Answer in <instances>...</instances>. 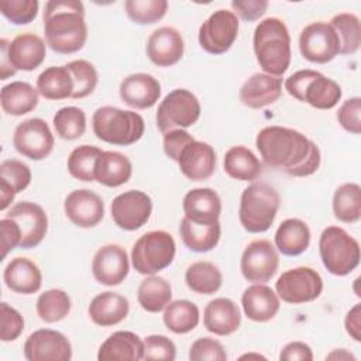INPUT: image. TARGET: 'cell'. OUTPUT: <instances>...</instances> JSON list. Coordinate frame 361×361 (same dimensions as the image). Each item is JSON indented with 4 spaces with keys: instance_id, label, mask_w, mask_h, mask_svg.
<instances>
[{
    "instance_id": "obj_31",
    "label": "cell",
    "mask_w": 361,
    "mask_h": 361,
    "mask_svg": "<svg viewBox=\"0 0 361 361\" xmlns=\"http://www.w3.org/2000/svg\"><path fill=\"white\" fill-rule=\"evenodd\" d=\"M31 183V169L18 159H4L0 164V210H6L16 195Z\"/></svg>"
},
{
    "instance_id": "obj_49",
    "label": "cell",
    "mask_w": 361,
    "mask_h": 361,
    "mask_svg": "<svg viewBox=\"0 0 361 361\" xmlns=\"http://www.w3.org/2000/svg\"><path fill=\"white\" fill-rule=\"evenodd\" d=\"M24 330V319L21 313L6 302L0 303V340L14 341Z\"/></svg>"
},
{
    "instance_id": "obj_15",
    "label": "cell",
    "mask_w": 361,
    "mask_h": 361,
    "mask_svg": "<svg viewBox=\"0 0 361 361\" xmlns=\"http://www.w3.org/2000/svg\"><path fill=\"white\" fill-rule=\"evenodd\" d=\"M110 213L117 227L126 231H135L149 220L152 200L145 192L131 189L113 199Z\"/></svg>"
},
{
    "instance_id": "obj_21",
    "label": "cell",
    "mask_w": 361,
    "mask_h": 361,
    "mask_svg": "<svg viewBox=\"0 0 361 361\" xmlns=\"http://www.w3.org/2000/svg\"><path fill=\"white\" fill-rule=\"evenodd\" d=\"M183 38L173 27H159L154 30L147 39V56L159 68H168L178 63L183 56Z\"/></svg>"
},
{
    "instance_id": "obj_50",
    "label": "cell",
    "mask_w": 361,
    "mask_h": 361,
    "mask_svg": "<svg viewBox=\"0 0 361 361\" xmlns=\"http://www.w3.org/2000/svg\"><path fill=\"white\" fill-rule=\"evenodd\" d=\"M176 358L175 343L162 334H151L144 340L142 360L173 361Z\"/></svg>"
},
{
    "instance_id": "obj_25",
    "label": "cell",
    "mask_w": 361,
    "mask_h": 361,
    "mask_svg": "<svg viewBox=\"0 0 361 361\" xmlns=\"http://www.w3.org/2000/svg\"><path fill=\"white\" fill-rule=\"evenodd\" d=\"M241 306L244 314L258 323L269 322L276 316L281 300L276 292L265 283H252L241 295Z\"/></svg>"
},
{
    "instance_id": "obj_19",
    "label": "cell",
    "mask_w": 361,
    "mask_h": 361,
    "mask_svg": "<svg viewBox=\"0 0 361 361\" xmlns=\"http://www.w3.org/2000/svg\"><path fill=\"white\" fill-rule=\"evenodd\" d=\"M66 217L80 228L97 226L104 216L103 199L90 189L72 190L63 202Z\"/></svg>"
},
{
    "instance_id": "obj_34",
    "label": "cell",
    "mask_w": 361,
    "mask_h": 361,
    "mask_svg": "<svg viewBox=\"0 0 361 361\" xmlns=\"http://www.w3.org/2000/svg\"><path fill=\"white\" fill-rule=\"evenodd\" d=\"M310 244L309 226L300 219L283 220L275 233V247L288 257L303 254Z\"/></svg>"
},
{
    "instance_id": "obj_2",
    "label": "cell",
    "mask_w": 361,
    "mask_h": 361,
    "mask_svg": "<svg viewBox=\"0 0 361 361\" xmlns=\"http://www.w3.org/2000/svg\"><path fill=\"white\" fill-rule=\"evenodd\" d=\"M47 45L56 54L80 51L87 39L85 6L79 0H49L44 7Z\"/></svg>"
},
{
    "instance_id": "obj_59",
    "label": "cell",
    "mask_w": 361,
    "mask_h": 361,
    "mask_svg": "<svg viewBox=\"0 0 361 361\" xmlns=\"http://www.w3.org/2000/svg\"><path fill=\"white\" fill-rule=\"evenodd\" d=\"M326 360H338V361H355V355L348 353L345 348H337V350H333L330 354L326 355Z\"/></svg>"
},
{
    "instance_id": "obj_37",
    "label": "cell",
    "mask_w": 361,
    "mask_h": 361,
    "mask_svg": "<svg viewBox=\"0 0 361 361\" xmlns=\"http://www.w3.org/2000/svg\"><path fill=\"white\" fill-rule=\"evenodd\" d=\"M75 83L66 65L49 66L37 78V90L47 100H63L72 97Z\"/></svg>"
},
{
    "instance_id": "obj_17",
    "label": "cell",
    "mask_w": 361,
    "mask_h": 361,
    "mask_svg": "<svg viewBox=\"0 0 361 361\" xmlns=\"http://www.w3.org/2000/svg\"><path fill=\"white\" fill-rule=\"evenodd\" d=\"M8 219H13L21 231L20 248L30 250L41 244L48 230V217L45 210L34 202H18L7 212Z\"/></svg>"
},
{
    "instance_id": "obj_45",
    "label": "cell",
    "mask_w": 361,
    "mask_h": 361,
    "mask_svg": "<svg viewBox=\"0 0 361 361\" xmlns=\"http://www.w3.org/2000/svg\"><path fill=\"white\" fill-rule=\"evenodd\" d=\"M52 124L58 137L73 141L80 138L86 131V114L76 106H66L55 113Z\"/></svg>"
},
{
    "instance_id": "obj_53",
    "label": "cell",
    "mask_w": 361,
    "mask_h": 361,
    "mask_svg": "<svg viewBox=\"0 0 361 361\" xmlns=\"http://www.w3.org/2000/svg\"><path fill=\"white\" fill-rule=\"evenodd\" d=\"M193 140L195 138L183 128L171 130L164 134V152L169 159L176 162L183 147Z\"/></svg>"
},
{
    "instance_id": "obj_57",
    "label": "cell",
    "mask_w": 361,
    "mask_h": 361,
    "mask_svg": "<svg viewBox=\"0 0 361 361\" xmlns=\"http://www.w3.org/2000/svg\"><path fill=\"white\" fill-rule=\"evenodd\" d=\"M344 326L354 341H361V303L354 305L345 314Z\"/></svg>"
},
{
    "instance_id": "obj_5",
    "label": "cell",
    "mask_w": 361,
    "mask_h": 361,
    "mask_svg": "<svg viewBox=\"0 0 361 361\" xmlns=\"http://www.w3.org/2000/svg\"><path fill=\"white\" fill-rule=\"evenodd\" d=\"M92 127L99 140L121 147L140 141L145 131L144 118L138 113L113 106L99 107L93 113Z\"/></svg>"
},
{
    "instance_id": "obj_30",
    "label": "cell",
    "mask_w": 361,
    "mask_h": 361,
    "mask_svg": "<svg viewBox=\"0 0 361 361\" xmlns=\"http://www.w3.org/2000/svg\"><path fill=\"white\" fill-rule=\"evenodd\" d=\"M128 312V299L110 290L96 295L87 307L92 322L102 327H110L121 323L127 317Z\"/></svg>"
},
{
    "instance_id": "obj_18",
    "label": "cell",
    "mask_w": 361,
    "mask_h": 361,
    "mask_svg": "<svg viewBox=\"0 0 361 361\" xmlns=\"http://www.w3.org/2000/svg\"><path fill=\"white\" fill-rule=\"evenodd\" d=\"M130 261L127 251L118 244L100 247L92 259V274L94 279L106 286H117L127 278Z\"/></svg>"
},
{
    "instance_id": "obj_47",
    "label": "cell",
    "mask_w": 361,
    "mask_h": 361,
    "mask_svg": "<svg viewBox=\"0 0 361 361\" xmlns=\"http://www.w3.org/2000/svg\"><path fill=\"white\" fill-rule=\"evenodd\" d=\"M66 68L75 83L72 99H83L92 94L99 82V75L93 63L86 59H75L68 62Z\"/></svg>"
},
{
    "instance_id": "obj_10",
    "label": "cell",
    "mask_w": 361,
    "mask_h": 361,
    "mask_svg": "<svg viewBox=\"0 0 361 361\" xmlns=\"http://www.w3.org/2000/svg\"><path fill=\"white\" fill-rule=\"evenodd\" d=\"M275 292L279 299L290 305L313 302L323 292V279L310 267L290 268L275 282Z\"/></svg>"
},
{
    "instance_id": "obj_33",
    "label": "cell",
    "mask_w": 361,
    "mask_h": 361,
    "mask_svg": "<svg viewBox=\"0 0 361 361\" xmlns=\"http://www.w3.org/2000/svg\"><path fill=\"white\" fill-rule=\"evenodd\" d=\"M179 234L183 244L193 252L212 251L220 241L221 227L220 221L214 223H197L188 217H182L179 226Z\"/></svg>"
},
{
    "instance_id": "obj_42",
    "label": "cell",
    "mask_w": 361,
    "mask_h": 361,
    "mask_svg": "<svg viewBox=\"0 0 361 361\" xmlns=\"http://www.w3.org/2000/svg\"><path fill=\"white\" fill-rule=\"evenodd\" d=\"M340 41V55H353L361 45V23L353 13H338L329 23Z\"/></svg>"
},
{
    "instance_id": "obj_58",
    "label": "cell",
    "mask_w": 361,
    "mask_h": 361,
    "mask_svg": "<svg viewBox=\"0 0 361 361\" xmlns=\"http://www.w3.org/2000/svg\"><path fill=\"white\" fill-rule=\"evenodd\" d=\"M0 49H1V56H0V72H1V80H6L11 76L16 75V69L11 68L8 58H7V52H6V42L4 38L0 39Z\"/></svg>"
},
{
    "instance_id": "obj_44",
    "label": "cell",
    "mask_w": 361,
    "mask_h": 361,
    "mask_svg": "<svg viewBox=\"0 0 361 361\" xmlns=\"http://www.w3.org/2000/svg\"><path fill=\"white\" fill-rule=\"evenodd\" d=\"M72 302L62 289H48L37 299V314L45 323H56L68 316Z\"/></svg>"
},
{
    "instance_id": "obj_7",
    "label": "cell",
    "mask_w": 361,
    "mask_h": 361,
    "mask_svg": "<svg viewBox=\"0 0 361 361\" xmlns=\"http://www.w3.org/2000/svg\"><path fill=\"white\" fill-rule=\"evenodd\" d=\"M319 252L324 268L336 276H345L360 265V243L338 226L322 231Z\"/></svg>"
},
{
    "instance_id": "obj_51",
    "label": "cell",
    "mask_w": 361,
    "mask_h": 361,
    "mask_svg": "<svg viewBox=\"0 0 361 361\" xmlns=\"http://www.w3.org/2000/svg\"><path fill=\"white\" fill-rule=\"evenodd\" d=\"M189 360L192 361H226L227 354L223 344L210 337H202L192 343L189 348Z\"/></svg>"
},
{
    "instance_id": "obj_14",
    "label": "cell",
    "mask_w": 361,
    "mask_h": 361,
    "mask_svg": "<svg viewBox=\"0 0 361 361\" xmlns=\"http://www.w3.org/2000/svg\"><path fill=\"white\" fill-rule=\"evenodd\" d=\"M279 255L268 240H254L243 251L240 271L251 283H265L278 271Z\"/></svg>"
},
{
    "instance_id": "obj_41",
    "label": "cell",
    "mask_w": 361,
    "mask_h": 361,
    "mask_svg": "<svg viewBox=\"0 0 361 361\" xmlns=\"http://www.w3.org/2000/svg\"><path fill=\"white\" fill-rule=\"evenodd\" d=\"M334 217L343 223H357L361 219V186L355 182L340 185L333 195Z\"/></svg>"
},
{
    "instance_id": "obj_23",
    "label": "cell",
    "mask_w": 361,
    "mask_h": 361,
    "mask_svg": "<svg viewBox=\"0 0 361 361\" xmlns=\"http://www.w3.org/2000/svg\"><path fill=\"white\" fill-rule=\"evenodd\" d=\"M121 100L138 110L157 104L161 96V83L149 73H133L124 78L118 87Z\"/></svg>"
},
{
    "instance_id": "obj_4",
    "label": "cell",
    "mask_w": 361,
    "mask_h": 361,
    "mask_svg": "<svg viewBox=\"0 0 361 361\" xmlns=\"http://www.w3.org/2000/svg\"><path fill=\"white\" fill-rule=\"evenodd\" d=\"M281 197L275 188L268 183L254 182L248 185L240 197L238 219L248 233H265L275 221Z\"/></svg>"
},
{
    "instance_id": "obj_52",
    "label": "cell",
    "mask_w": 361,
    "mask_h": 361,
    "mask_svg": "<svg viewBox=\"0 0 361 361\" xmlns=\"http://www.w3.org/2000/svg\"><path fill=\"white\" fill-rule=\"evenodd\" d=\"M361 99L351 97L338 107L337 121L348 133L358 135L361 133Z\"/></svg>"
},
{
    "instance_id": "obj_24",
    "label": "cell",
    "mask_w": 361,
    "mask_h": 361,
    "mask_svg": "<svg viewBox=\"0 0 361 361\" xmlns=\"http://www.w3.org/2000/svg\"><path fill=\"white\" fill-rule=\"evenodd\" d=\"M282 94V79L264 72L251 75L240 89V102L248 109H262L275 103Z\"/></svg>"
},
{
    "instance_id": "obj_35",
    "label": "cell",
    "mask_w": 361,
    "mask_h": 361,
    "mask_svg": "<svg viewBox=\"0 0 361 361\" xmlns=\"http://www.w3.org/2000/svg\"><path fill=\"white\" fill-rule=\"evenodd\" d=\"M38 90L28 82H11L1 87V109L8 116H24L38 106Z\"/></svg>"
},
{
    "instance_id": "obj_38",
    "label": "cell",
    "mask_w": 361,
    "mask_h": 361,
    "mask_svg": "<svg viewBox=\"0 0 361 361\" xmlns=\"http://www.w3.org/2000/svg\"><path fill=\"white\" fill-rule=\"evenodd\" d=\"M185 282L199 295H213L223 285V275L217 265L209 261H196L186 268Z\"/></svg>"
},
{
    "instance_id": "obj_26",
    "label": "cell",
    "mask_w": 361,
    "mask_h": 361,
    "mask_svg": "<svg viewBox=\"0 0 361 361\" xmlns=\"http://www.w3.org/2000/svg\"><path fill=\"white\" fill-rule=\"evenodd\" d=\"M203 324L207 331L216 336H230L241 324V312L231 299L216 298L204 307Z\"/></svg>"
},
{
    "instance_id": "obj_1",
    "label": "cell",
    "mask_w": 361,
    "mask_h": 361,
    "mask_svg": "<svg viewBox=\"0 0 361 361\" xmlns=\"http://www.w3.org/2000/svg\"><path fill=\"white\" fill-rule=\"evenodd\" d=\"M262 162L274 169L296 178L313 175L322 162L319 147L298 130L269 126L255 138Z\"/></svg>"
},
{
    "instance_id": "obj_27",
    "label": "cell",
    "mask_w": 361,
    "mask_h": 361,
    "mask_svg": "<svg viewBox=\"0 0 361 361\" xmlns=\"http://www.w3.org/2000/svg\"><path fill=\"white\" fill-rule=\"evenodd\" d=\"M144 357V340L133 331L118 330L99 347V361H140Z\"/></svg>"
},
{
    "instance_id": "obj_28",
    "label": "cell",
    "mask_w": 361,
    "mask_h": 361,
    "mask_svg": "<svg viewBox=\"0 0 361 361\" xmlns=\"http://www.w3.org/2000/svg\"><path fill=\"white\" fill-rule=\"evenodd\" d=\"M6 286L21 295H32L41 289L42 274L38 265L25 257L13 258L4 268Z\"/></svg>"
},
{
    "instance_id": "obj_20",
    "label": "cell",
    "mask_w": 361,
    "mask_h": 361,
    "mask_svg": "<svg viewBox=\"0 0 361 361\" xmlns=\"http://www.w3.org/2000/svg\"><path fill=\"white\" fill-rule=\"evenodd\" d=\"M6 42V52L13 69L31 72L42 65L47 56V45L41 37L32 32L18 34Z\"/></svg>"
},
{
    "instance_id": "obj_54",
    "label": "cell",
    "mask_w": 361,
    "mask_h": 361,
    "mask_svg": "<svg viewBox=\"0 0 361 361\" xmlns=\"http://www.w3.org/2000/svg\"><path fill=\"white\" fill-rule=\"evenodd\" d=\"M0 235H1V259L7 257V254L14 250L16 247H20L21 243V231L18 224L8 217H4L0 220Z\"/></svg>"
},
{
    "instance_id": "obj_13",
    "label": "cell",
    "mask_w": 361,
    "mask_h": 361,
    "mask_svg": "<svg viewBox=\"0 0 361 361\" xmlns=\"http://www.w3.org/2000/svg\"><path fill=\"white\" fill-rule=\"evenodd\" d=\"M54 134L42 118H28L20 123L13 134V145L23 157L41 161L54 149Z\"/></svg>"
},
{
    "instance_id": "obj_6",
    "label": "cell",
    "mask_w": 361,
    "mask_h": 361,
    "mask_svg": "<svg viewBox=\"0 0 361 361\" xmlns=\"http://www.w3.org/2000/svg\"><path fill=\"white\" fill-rule=\"evenodd\" d=\"M285 90L293 99L307 103L319 110H329L337 106L341 99V86L313 69H302L285 79Z\"/></svg>"
},
{
    "instance_id": "obj_36",
    "label": "cell",
    "mask_w": 361,
    "mask_h": 361,
    "mask_svg": "<svg viewBox=\"0 0 361 361\" xmlns=\"http://www.w3.org/2000/svg\"><path fill=\"white\" fill-rule=\"evenodd\" d=\"M224 172L235 180H255L262 173V164L257 155L244 145H234L224 154Z\"/></svg>"
},
{
    "instance_id": "obj_9",
    "label": "cell",
    "mask_w": 361,
    "mask_h": 361,
    "mask_svg": "<svg viewBox=\"0 0 361 361\" xmlns=\"http://www.w3.org/2000/svg\"><path fill=\"white\" fill-rule=\"evenodd\" d=\"M199 99L188 89H173L159 103L157 127L165 134L175 128L192 127L200 117Z\"/></svg>"
},
{
    "instance_id": "obj_46",
    "label": "cell",
    "mask_w": 361,
    "mask_h": 361,
    "mask_svg": "<svg viewBox=\"0 0 361 361\" xmlns=\"http://www.w3.org/2000/svg\"><path fill=\"white\" fill-rule=\"evenodd\" d=\"M128 18L140 25H151L162 20L168 11L166 0H127L124 3Z\"/></svg>"
},
{
    "instance_id": "obj_43",
    "label": "cell",
    "mask_w": 361,
    "mask_h": 361,
    "mask_svg": "<svg viewBox=\"0 0 361 361\" xmlns=\"http://www.w3.org/2000/svg\"><path fill=\"white\" fill-rule=\"evenodd\" d=\"M103 151L96 145L83 144L72 149L68 157V172L78 180L93 182L94 180V166Z\"/></svg>"
},
{
    "instance_id": "obj_22",
    "label": "cell",
    "mask_w": 361,
    "mask_h": 361,
    "mask_svg": "<svg viewBox=\"0 0 361 361\" xmlns=\"http://www.w3.org/2000/svg\"><path fill=\"white\" fill-rule=\"evenodd\" d=\"M176 162L189 180H206L214 173L216 151L210 144L193 140L183 147Z\"/></svg>"
},
{
    "instance_id": "obj_39",
    "label": "cell",
    "mask_w": 361,
    "mask_h": 361,
    "mask_svg": "<svg viewBox=\"0 0 361 361\" xmlns=\"http://www.w3.org/2000/svg\"><path fill=\"white\" fill-rule=\"evenodd\" d=\"M137 299L145 312H162L172 300L171 283L162 276L149 275L141 281L137 290Z\"/></svg>"
},
{
    "instance_id": "obj_40",
    "label": "cell",
    "mask_w": 361,
    "mask_h": 361,
    "mask_svg": "<svg viewBox=\"0 0 361 361\" xmlns=\"http://www.w3.org/2000/svg\"><path fill=\"white\" fill-rule=\"evenodd\" d=\"M199 307L188 299L171 300L164 309L162 316L166 329L175 334H186L192 331L199 324Z\"/></svg>"
},
{
    "instance_id": "obj_55",
    "label": "cell",
    "mask_w": 361,
    "mask_h": 361,
    "mask_svg": "<svg viewBox=\"0 0 361 361\" xmlns=\"http://www.w3.org/2000/svg\"><path fill=\"white\" fill-rule=\"evenodd\" d=\"M268 1L265 0H234L231 1L233 13L240 16L245 21H255L262 17L268 8Z\"/></svg>"
},
{
    "instance_id": "obj_3",
    "label": "cell",
    "mask_w": 361,
    "mask_h": 361,
    "mask_svg": "<svg viewBox=\"0 0 361 361\" xmlns=\"http://www.w3.org/2000/svg\"><path fill=\"white\" fill-rule=\"evenodd\" d=\"M254 54L264 73L282 76L292 58L290 35L286 24L276 17H268L258 23L252 37Z\"/></svg>"
},
{
    "instance_id": "obj_56",
    "label": "cell",
    "mask_w": 361,
    "mask_h": 361,
    "mask_svg": "<svg viewBox=\"0 0 361 361\" xmlns=\"http://www.w3.org/2000/svg\"><path fill=\"white\" fill-rule=\"evenodd\" d=\"M281 361H312L313 353L312 348L303 341L288 343L279 354Z\"/></svg>"
},
{
    "instance_id": "obj_8",
    "label": "cell",
    "mask_w": 361,
    "mask_h": 361,
    "mask_svg": "<svg viewBox=\"0 0 361 361\" xmlns=\"http://www.w3.org/2000/svg\"><path fill=\"white\" fill-rule=\"evenodd\" d=\"M176 254L173 237L165 230H152L134 243L131 250V262L141 275H155L168 268Z\"/></svg>"
},
{
    "instance_id": "obj_60",
    "label": "cell",
    "mask_w": 361,
    "mask_h": 361,
    "mask_svg": "<svg viewBox=\"0 0 361 361\" xmlns=\"http://www.w3.org/2000/svg\"><path fill=\"white\" fill-rule=\"evenodd\" d=\"M241 360H244V358H257V360H259V358H262V360H265V357L264 355H261V354H244V355H241L240 357Z\"/></svg>"
},
{
    "instance_id": "obj_16",
    "label": "cell",
    "mask_w": 361,
    "mask_h": 361,
    "mask_svg": "<svg viewBox=\"0 0 361 361\" xmlns=\"http://www.w3.org/2000/svg\"><path fill=\"white\" fill-rule=\"evenodd\" d=\"M24 357L28 361H69L72 345L61 331L39 329L27 337Z\"/></svg>"
},
{
    "instance_id": "obj_11",
    "label": "cell",
    "mask_w": 361,
    "mask_h": 361,
    "mask_svg": "<svg viewBox=\"0 0 361 361\" xmlns=\"http://www.w3.org/2000/svg\"><path fill=\"white\" fill-rule=\"evenodd\" d=\"M238 18L226 8L212 13L199 28V44L212 55L227 52L238 35Z\"/></svg>"
},
{
    "instance_id": "obj_29",
    "label": "cell",
    "mask_w": 361,
    "mask_h": 361,
    "mask_svg": "<svg viewBox=\"0 0 361 361\" xmlns=\"http://www.w3.org/2000/svg\"><path fill=\"white\" fill-rule=\"evenodd\" d=\"M185 217L197 223L219 221L221 214V200L217 192L210 188H196L189 190L182 202Z\"/></svg>"
},
{
    "instance_id": "obj_48",
    "label": "cell",
    "mask_w": 361,
    "mask_h": 361,
    "mask_svg": "<svg viewBox=\"0 0 361 361\" xmlns=\"http://www.w3.org/2000/svg\"><path fill=\"white\" fill-rule=\"evenodd\" d=\"M39 3L37 0H0L1 14L16 25H25L35 20Z\"/></svg>"
},
{
    "instance_id": "obj_32",
    "label": "cell",
    "mask_w": 361,
    "mask_h": 361,
    "mask_svg": "<svg viewBox=\"0 0 361 361\" xmlns=\"http://www.w3.org/2000/svg\"><path fill=\"white\" fill-rule=\"evenodd\" d=\"M133 173V164L118 151H103L94 166V180L107 188L127 183Z\"/></svg>"
},
{
    "instance_id": "obj_12",
    "label": "cell",
    "mask_w": 361,
    "mask_h": 361,
    "mask_svg": "<svg viewBox=\"0 0 361 361\" xmlns=\"http://www.w3.org/2000/svg\"><path fill=\"white\" fill-rule=\"evenodd\" d=\"M299 51L309 62L327 63L338 55L340 41L329 23L314 21L300 31Z\"/></svg>"
}]
</instances>
